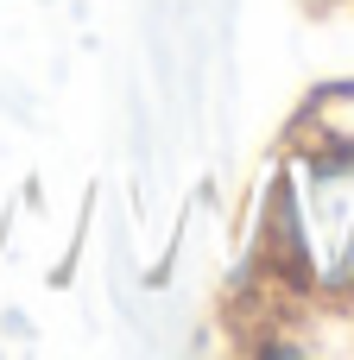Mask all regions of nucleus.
I'll return each instance as SVG.
<instances>
[{"mask_svg": "<svg viewBox=\"0 0 354 360\" xmlns=\"http://www.w3.org/2000/svg\"><path fill=\"white\" fill-rule=\"evenodd\" d=\"M304 234H310V259L329 278H354V158L317 171Z\"/></svg>", "mask_w": 354, "mask_h": 360, "instance_id": "nucleus-1", "label": "nucleus"}]
</instances>
